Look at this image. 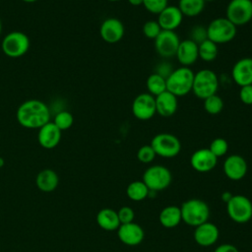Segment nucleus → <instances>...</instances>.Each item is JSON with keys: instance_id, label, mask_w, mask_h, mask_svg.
<instances>
[{"instance_id": "obj_18", "label": "nucleus", "mask_w": 252, "mask_h": 252, "mask_svg": "<svg viewBox=\"0 0 252 252\" xmlns=\"http://www.w3.org/2000/svg\"><path fill=\"white\" fill-rule=\"evenodd\" d=\"M183 15L179 8L174 5H167L158 15V23L163 31H173L181 25L183 20Z\"/></svg>"}, {"instance_id": "obj_38", "label": "nucleus", "mask_w": 252, "mask_h": 252, "mask_svg": "<svg viewBox=\"0 0 252 252\" xmlns=\"http://www.w3.org/2000/svg\"><path fill=\"white\" fill-rule=\"evenodd\" d=\"M239 98H240L241 102L246 105L252 104V85L240 87Z\"/></svg>"}, {"instance_id": "obj_46", "label": "nucleus", "mask_w": 252, "mask_h": 252, "mask_svg": "<svg viewBox=\"0 0 252 252\" xmlns=\"http://www.w3.org/2000/svg\"><path fill=\"white\" fill-rule=\"evenodd\" d=\"M107 1H109V2H117L119 0H107Z\"/></svg>"}, {"instance_id": "obj_35", "label": "nucleus", "mask_w": 252, "mask_h": 252, "mask_svg": "<svg viewBox=\"0 0 252 252\" xmlns=\"http://www.w3.org/2000/svg\"><path fill=\"white\" fill-rule=\"evenodd\" d=\"M156 157L157 155L151 145H144L137 152V158L142 163H150Z\"/></svg>"}, {"instance_id": "obj_3", "label": "nucleus", "mask_w": 252, "mask_h": 252, "mask_svg": "<svg viewBox=\"0 0 252 252\" xmlns=\"http://www.w3.org/2000/svg\"><path fill=\"white\" fill-rule=\"evenodd\" d=\"M182 220L191 226H198L208 221L210 217V209L206 202L200 199H190L185 201L181 207Z\"/></svg>"}, {"instance_id": "obj_14", "label": "nucleus", "mask_w": 252, "mask_h": 252, "mask_svg": "<svg viewBox=\"0 0 252 252\" xmlns=\"http://www.w3.org/2000/svg\"><path fill=\"white\" fill-rule=\"evenodd\" d=\"M223 172L225 176L233 181L242 179L248 169L247 162L243 157L240 155H230L228 156L223 162Z\"/></svg>"}, {"instance_id": "obj_43", "label": "nucleus", "mask_w": 252, "mask_h": 252, "mask_svg": "<svg viewBox=\"0 0 252 252\" xmlns=\"http://www.w3.org/2000/svg\"><path fill=\"white\" fill-rule=\"evenodd\" d=\"M4 163H5V161H4V158L0 157V168H1V167L4 165Z\"/></svg>"}, {"instance_id": "obj_13", "label": "nucleus", "mask_w": 252, "mask_h": 252, "mask_svg": "<svg viewBox=\"0 0 252 252\" xmlns=\"http://www.w3.org/2000/svg\"><path fill=\"white\" fill-rule=\"evenodd\" d=\"M125 32V28L123 23L117 18H107L105 19L99 28L100 37L107 43H117L120 41Z\"/></svg>"}, {"instance_id": "obj_21", "label": "nucleus", "mask_w": 252, "mask_h": 252, "mask_svg": "<svg viewBox=\"0 0 252 252\" xmlns=\"http://www.w3.org/2000/svg\"><path fill=\"white\" fill-rule=\"evenodd\" d=\"M175 56L182 66L189 67L193 65L199 58L198 44L190 38L180 40Z\"/></svg>"}, {"instance_id": "obj_40", "label": "nucleus", "mask_w": 252, "mask_h": 252, "mask_svg": "<svg viewBox=\"0 0 252 252\" xmlns=\"http://www.w3.org/2000/svg\"><path fill=\"white\" fill-rule=\"evenodd\" d=\"M214 252H239V251L234 245L229 243H224V244L219 245Z\"/></svg>"}, {"instance_id": "obj_26", "label": "nucleus", "mask_w": 252, "mask_h": 252, "mask_svg": "<svg viewBox=\"0 0 252 252\" xmlns=\"http://www.w3.org/2000/svg\"><path fill=\"white\" fill-rule=\"evenodd\" d=\"M149 188L142 180H135L131 182L126 188L127 197L134 202L145 200L149 197Z\"/></svg>"}, {"instance_id": "obj_16", "label": "nucleus", "mask_w": 252, "mask_h": 252, "mask_svg": "<svg viewBox=\"0 0 252 252\" xmlns=\"http://www.w3.org/2000/svg\"><path fill=\"white\" fill-rule=\"evenodd\" d=\"M117 236L125 245L136 246L144 240L145 232L141 225L132 221L129 223L120 224L117 229Z\"/></svg>"}, {"instance_id": "obj_41", "label": "nucleus", "mask_w": 252, "mask_h": 252, "mask_svg": "<svg viewBox=\"0 0 252 252\" xmlns=\"http://www.w3.org/2000/svg\"><path fill=\"white\" fill-rule=\"evenodd\" d=\"M231 197H232V194L230 192H227V191H225L221 194V200L224 201L225 203H227L230 200Z\"/></svg>"}, {"instance_id": "obj_8", "label": "nucleus", "mask_w": 252, "mask_h": 252, "mask_svg": "<svg viewBox=\"0 0 252 252\" xmlns=\"http://www.w3.org/2000/svg\"><path fill=\"white\" fill-rule=\"evenodd\" d=\"M226 212L234 222L246 223L252 219V202L244 195H232L226 203Z\"/></svg>"}, {"instance_id": "obj_2", "label": "nucleus", "mask_w": 252, "mask_h": 252, "mask_svg": "<svg viewBox=\"0 0 252 252\" xmlns=\"http://www.w3.org/2000/svg\"><path fill=\"white\" fill-rule=\"evenodd\" d=\"M194 72L190 67H179L166 78V91L175 96H183L192 92Z\"/></svg>"}, {"instance_id": "obj_33", "label": "nucleus", "mask_w": 252, "mask_h": 252, "mask_svg": "<svg viewBox=\"0 0 252 252\" xmlns=\"http://www.w3.org/2000/svg\"><path fill=\"white\" fill-rule=\"evenodd\" d=\"M161 28L160 26L158 25V21H154V20H151V21H147L144 25H143V28H142V32H143V34L149 38V39H156L157 36L161 32Z\"/></svg>"}, {"instance_id": "obj_42", "label": "nucleus", "mask_w": 252, "mask_h": 252, "mask_svg": "<svg viewBox=\"0 0 252 252\" xmlns=\"http://www.w3.org/2000/svg\"><path fill=\"white\" fill-rule=\"evenodd\" d=\"M127 1H128V3H129L130 5L137 7V6H142L144 0H127Z\"/></svg>"}, {"instance_id": "obj_5", "label": "nucleus", "mask_w": 252, "mask_h": 252, "mask_svg": "<svg viewBox=\"0 0 252 252\" xmlns=\"http://www.w3.org/2000/svg\"><path fill=\"white\" fill-rule=\"evenodd\" d=\"M206 28L208 39L216 44H223L231 41L237 32V28L225 17L212 20Z\"/></svg>"}, {"instance_id": "obj_31", "label": "nucleus", "mask_w": 252, "mask_h": 252, "mask_svg": "<svg viewBox=\"0 0 252 252\" xmlns=\"http://www.w3.org/2000/svg\"><path fill=\"white\" fill-rule=\"evenodd\" d=\"M53 123L61 130V131H64V130H67L69 129L73 123H74V117L72 115L71 112L69 111H66V110H63V111H60L56 114V116L54 117V120H53Z\"/></svg>"}, {"instance_id": "obj_34", "label": "nucleus", "mask_w": 252, "mask_h": 252, "mask_svg": "<svg viewBox=\"0 0 252 252\" xmlns=\"http://www.w3.org/2000/svg\"><path fill=\"white\" fill-rule=\"evenodd\" d=\"M168 5V0H144V8L151 14L158 15L166 6Z\"/></svg>"}, {"instance_id": "obj_12", "label": "nucleus", "mask_w": 252, "mask_h": 252, "mask_svg": "<svg viewBox=\"0 0 252 252\" xmlns=\"http://www.w3.org/2000/svg\"><path fill=\"white\" fill-rule=\"evenodd\" d=\"M180 39L173 31H161L155 39V48L157 53L162 58L175 56Z\"/></svg>"}, {"instance_id": "obj_47", "label": "nucleus", "mask_w": 252, "mask_h": 252, "mask_svg": "<svg viewBox=\"0 0 252 252\" xmlns=\"http://www.w3.org/2000/svg\"><path fill=\"white\" fill-rule=\"evenodd\" d=\"M205 2H213V1H215V0H204Z\"/></svg>"}, {"instance_id": "obj_9", "label": "nucleus", "mask_w": 252, "mask_h": 252, "mask_svg": "<svg viewBox=\"0 0 252 252\" xmlns=\"http://www.w3.org/2000/svg\"><path fill=\"white\" fill-rule=\"evenodd\" d=\"M30 38L22 32H11L2 39L1 47L5 55L18 58L25 55L30 48Z\"/></svg>"}, {"instance_id": "obj_27", "label": "nucleus", "mask_w": 252, "mask_h": 252, "mask_svg": "<svg viewBox=\"0 0 252 252\" xmlns=\"http://www.w3.org/2000/svg\"><path fill=\"white\" fill-rule=\"evenodd\" d=\"M205 3L204 0H179L177 7L183 16L196 17L203 12Z\"/></svg>"}, {"instance_id": "obj_6", "label": "nucleus", "mask_w": 252, "mask_h": 252, "mask_svg": "<svg viewBox=\"0 0 252 252\" xmlns=\"http://www.w3.org/2000/svg\"><path fill=\"white\" fill-rule=\"evenodd\" d=\"M172 180L170 170L160 164H155L148 167L143 174L142 181L147 185L149 190L158 192L166 189Z\"/></svg>"}, {"instance_id": "obj_29", "label": "nucleus", "mask_w": 252, "mask_h": 252, "mask_svg": "<svg viewBox=\"0 0 252 252\" xmlns=\"http://www.w3.org/2000/svg\"><path fill=\"white\" fill-rule=\"evenodd\" d=\"M198 53L201 60L205 62H212L217 58L219 54L218 44L207 38L198 44Z\"/></svg>"}, {"instance_id": "obj_37", "label": "nucleus", "mask_w": 252, "mask_h": 252, "mask_svg": "<svg viewBox=\"0 0 252 252\" xmlns=\"http://www.w3.org/2000/svg\"><path fill=\"white\" fill-rule=\"evenodd\" d=\"M117 215H118L120 224L132 222L135 218V213H134L133 209L128 206H124V207L120 208L117 211Z\"/></svg>"}, {"instance_id": "obj_25", "label": "nucleus", "mask_w": 252, "mask_h": 252, "mask_svg": "<svg viewBox=\"0 0 252 252\" xmlns=\"http://www.w3.org/2000/svg\"><path fill=\"white\" fill-rule=\"evenodd\" d=\"M158 220L165 228H173L177 226L182 221L180 207L170 205L163 208L159 213Z\"/></svg>"}, {"instance_id": "obj_28", "label": "nucleus", "mask_w": 252, "mask_h": 252, "mask_svg": "<svg viewBox=\"0 0 252 252\" xmlns=\"http://www.w3.org/2000/svg\"><path fill=\"white\" fill-rule=\"evenodd\" d=\"M146 87L150 94L157 96L166 91V79L155 72L147 78Z\"/></svg>"}, {"instance_id": "obj_7", "label": "nucleus", "mask_w": 252, "mask_h": 252, "mask_svg": "<svg viewBox=\"0 0 252 252\" xmlns=\"http://www.w3.org/2000/svg\"><path fill=\"white\" fill-rule=\"evenodd\" d=\"M157 156L165 158L176 157L181 151L179 139L170 133H158L153 137L151 144Z\"/></svg>"}, {"instance_id": "obj_1", "label": "nucleus", "mask_w": 252, "mask_h": 252, "mask_svg": "<svg viewBox=\"0 0 252 252\" xmlns=\"http://www.w3.org/2000/svg\"><path fill=\"white\" fill-rule=\"evenodd\" d=\"M16 117L21 126L28 129H39L49 122L50 111L43 101L32 98L18 107Z\"/></svg>"}, {"instance_id": "obj_20", "label": "nucleus", "mask_w": 252, "mask_h": 252, "mask_svg": "<svg viewBox=\"0 0 252 252\" xmlns=\"http://www.w3.org/2000/svg\"><path fill=\"white\" fill-rule=\"evenodd\" d=\"M61 133L62 131L53 122L49 121L38 129V143L44 149H53L59 144L61 140Z\"/></svg>"}, {"instance_id": "obj_36", "label": "nucleus", "mask_w": 252, "mask_h": 252, "mask_svg": "<svg viewBox=\"0 0 252 252\" xmlns=\"http://www.w3.org/2000/svg\"><path fill=\"white\" fill-rule=\"evenodd\" d=\"M208 38L207 36V28L204 26H195L194 28H192L191 32H190V39L193 40L194 42H196L197 44L203 42L204 40H206Z\"/></svg>"}, {"instance_id": "obj_30", "label": "nucleus", "mask_w": 252, "mask_h": 252, "mask_svg": "<svg viewBox=\"0 0 252 252\" xmlns=\"http://www.w3.org/2000/svg\"><path fill=\"white\" fill-rule=\"evenodd\" d=\"M223 106L224 103L222 98L217 94L204 99V109L207 113L211 115H217L220 113L223 109Z\"/></svg>"}, {"instance_id": "obj_19", "label": "nucleus", "mask_w": 252, "mask_h": 252, "mask_svg": "<svg viewBox=\"0 0 252 252\" xmlns=\"http://www.w3.org/2000/svg\"><path fill=\"white\" fill-rule=\"evenodd\" d=\"M219 235L220 231L218 226L210 221H206L195 227L193 236L198 245L209 247L218 241Z\"/></svg>"}, {"instance_id": "obj_15", "label": "nucleus", "mask_w": 252, "mask_h": 252, "mask_svg": "<svg viewBox=\"0 0 252 252\" xmlns=\"http://www.w3.org/2000/svg\"><path fill=\"white\" fill-rule=\"evenodd\" d=\"M218 158L208 148H203L195 151L190 158L192 168L198 172H208L216 167Z\"/></svg>"}, {"instance_id": "obj_4", "label": "nucleus", "mask_w": 252, "mask_h": 252, "mask_svg": "<svg viewBox=\"0 0 252 252\" xmlns=\"http://www.w3.org/2000/svg\"><path fill=\"white\" fill-rule=\"evenodd\" d=\"M219 85V78L213 70L202 69L194 74L192 92L198 98L204 100L217 94Z\"/></svg>"}, {"instance_id": "obj_22", "label": "nucleus", "mask_w": 252, "mask_h": 252, "mask_svg": "<svg viewBox=\"0 0 252 252\" xmlns=\"http://www.w3.org/2000/svg\"><path fill=\"white\" fill-rule=\"evenodd\" d=\"M156 111L162 117H170L175 114L178 107L177 96L169 93L168 91L155 96Z\"/></svg>"}, {"instance_id": "obj_10", "label": "nucleus", "mask_w": 252, "mask_h": 252, "mask_svg": "<svg viewBox=\"0 0 252 252\" xmlns=\"http://www.w3.org/2000/svg\"><path fill=\"white\" fill-rule=\"evenodd\" d=\"M225 18L236 28L252 21V0H230L226 6Z\"/></svg>"}, {"instance_id": "obj_24", "label": "nucleus", "mask_w": 252, "mask_h": 252, "mask_svg": "<svg viewBox=\"0 0 252 252\" xmlns=\"http://www.w3.org/2000/svg\"><path fill=\"white\" fill-rule=\"evenodd\" d=\"M96 222L100 228L106 231L117 230L120 226L117 212L109 208H104L97 213Z\"/></svg>"}, {"instance_id": "obj_48", "label": "nucleus", "mask_w": 252, "mask_h": 252, "mask_svg": "<svg viewBox=\"0 0 252 252\" xmlns=\"http://www.w3.org/2000/svg\"><path fill=\"white\" fill-rule=\"evenodd\" d=\"M250 24H251V31H252V21L250 22Z\"/></svg>"}, {"instance_id": "obj_11", "label": "nucleus", "mask_w": 252, "mask_h": 252, "mask_svg": "<svg viewBox=\"0 0 252 252\" xmlns=\"http://www.w3.org/2000/svg\"><path fill=\"white\" fill-rule=\"evenodd\" d=\"M132 113L138 120H150L157 113L155 96L149 93H142L138 94L132 102Z\"/></svg>"}, {"instance_id": "obj_44", "label": "nucleus", "mask_w": 252, "mask_h": 252, "mask_svg": "<svg viewBox=\"0 0 252 252\" xmlns=\"http://www.w3.org/2000/svg\"><path fill=\"white\" fill-rule=\"evenodd\" d=\"M22 1H24V2H26V3H33V2H35V1H37V0H22Z\"/></svg>"}, {"instance_id": "obj_39", "label": "nucleus", "mask_w": 252, "mask_h": 252, "mask_svg": "<svg viewBox=\"0 0 252 252\" xmlns=\"http://www.w3.org/2000/svg\"><path fill=\"white\" fill-rule=\"evenodd\" d=\"M173 71L171 64L167 63V62H161L158 65V68L156 70V73L164 77L165 79L168 77V75Z\"/></svg>"}, {"instance_id": "obj_17", "label": "nucleus", "mask_w": 252, "mask_h": 252, "mask_svg": "<svg viewBox=\"0 0 252 252\" xmlns=\"http://www.w3.org/2000/svg\"><path fill=\"white\" fill-rule=\"evenodd\" d=\"M231 77L239 87L252 85V57H243L237 60L231 69Z\"/></svg>"}, {"instance_id": "obj_32", "label": "nucleus", "mask_w": 252, "mask_h": 252, "mask_svg": "<svg viewBox=\"0 0 252 252\" xmlns=\"http://www.w3.org/2000/svg\"><path fill=\"white\" fill-rule=\"evenodd\" d=\"M208 149L213 153L215 157L220 158L227 153L228 144L223 138H216L211 142Z\"/></svg>"}, {"instance_id": "obj_23", "label": "nucleus", "mask_w": 252, "mask_h": 252, "mask_svg": "<svg viewBox=\"0 0 252 252\" xmlns=\"http://www.w3.org/2000/svg\"><path fill=\"white\" fill-rule=\"evenodd\" d=\"M59 183V177L57 173L52 169H43L39 171L35 177L36 187L42 192L54 191Z\"/></svg>"}, {"instance_id": "obj_45", "label": "nucleus", "mask_w": 252, "mask_h": 252, "mask_svg": "<svg viewBox=\"0 0 252 252\" xmlns=\"http://www.w3.org/2000/svg\"><path fill=\"white\" fill-rule=\"evenodd\" d=\"M1 32H2V24H1V20H0V34H1Z\"/></svg>"}]
</instances>
